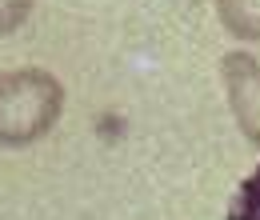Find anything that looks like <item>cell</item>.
Returning <instances> with one entry per match:
<instances>
[{"mask_svg": "<svg viewBox=\"0 0 260 220\" xmlns=\"http://www.w3.org/2000/svg\"><path fill=\"white\" fill-rule=\"evenodd\" d=\"M64 112V88L44 68H12L0 76V148H28L48 136Z\"/></svg>", "mask_w": 260, "mask_h": 220, "instance_id": "cell-1", "label": "cell"}, {"mask_svg": "<svg viewBox=\"0 0 260 220\" xmlns=\"http://www.w3.org/2000/svg\"><path fill=\"white\" fill-rule=\"evenodd\" d=\"M220 80L240 132L260 148V64L248 52H228L220 60Z\"/></svg>", "mask_w": 260, "mask_h": 220, "instance_id": "cell-2", "label": "cell"}, {"mask_svg": "<svg viewBox=\"0 0 260 220\" xmlns=\"http://www.w3.org/2000/svg\"><path fill=\"white\" fill-rule=\"evenodd\" d=\"M216 16L228 36L260 44V0H216Z\"/></svg>", "mask_w": 260, "mask_h": 220, "instance_id": "cell-3", "label": "cell"}, {"mask_svg": "<svg viewBox=\"0 0 260 220\" xmlns=\"http://www.w3.org/2000/svg\"><path fill=\"white\" fill-rule=\"evenodd\" d=\"M228 220H260V164L244 176V184L236 188V200L228 208Z\"/></svg>", "mask_w": 260, "mask_h": 220, "instance_id": "cell-4", "label": "cell"}, {"mask_svg": "<svg viewBox=\"0 0 260 220\" xmlns=\"http://www.w3.org/2000/svg\"><path fill=\"white\" fill-rule=\"evenodd\" d=\"M32 12V0H0V36H12L28 20Z\"/></svg>", "mask_w": 260, "mask_h": 220, "instance_id": "cell-5", "label": "cell"}]
</instances>
